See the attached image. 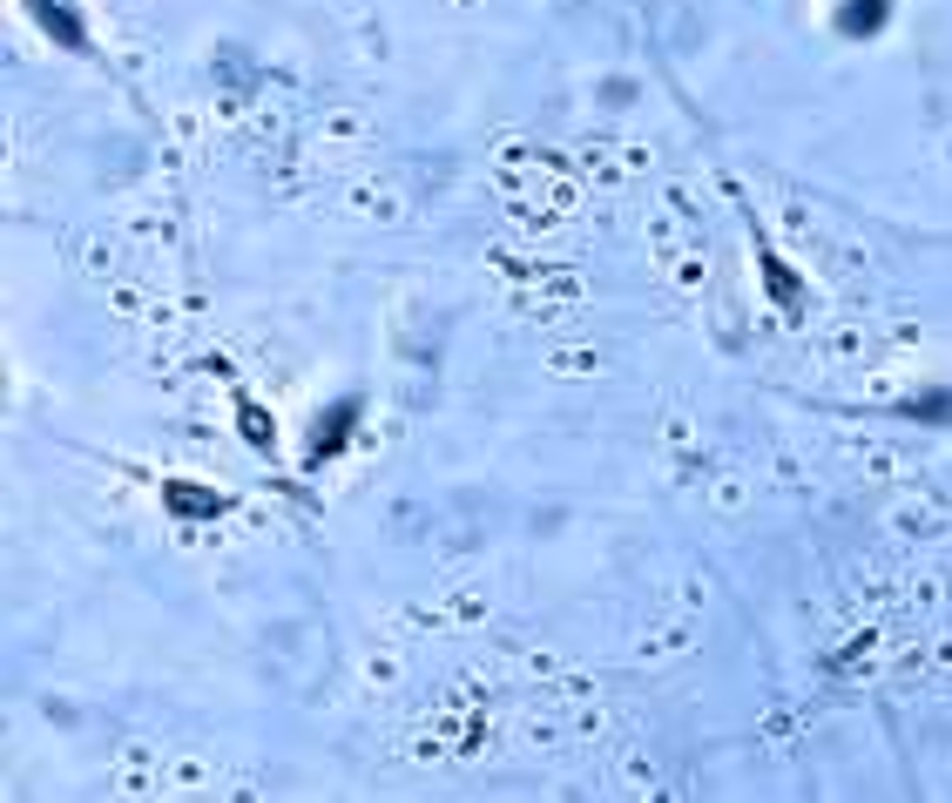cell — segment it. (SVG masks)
Here are the masks:
<instances>
[{
    "label": "cell",
    "instance_id": "1",
    "mask_svg": "<svg viewBox=\"0 0 952 803\" xmlns=\"http://www.w3.org/2000/svg\"><path fill=\"white\" fill-rule=\"evenodd\" d=\"M351 426H359V406H351V398H338V406L317 419V439H311V459H332L345 439H351Z\"/></svg>",
    "mask_w": 952,
    "mask_h": 803
},
{
    "label": "cell",
    "instance_id": "2",
    "mask_svg": "<svg viewBox=\"0 0 952 803\" xmlns=\"http://www.w3.org/2000/svg\"><path fill=\"white\" fill-rule=\"evenodd\" d=\"M27 14H34V21H42V27L55 34V42H61V48H82V42H89V27H82V21H74L68 8H55V0H27Z\"/></svg>",
    "mask_w": 952,
    "mask_h": 803
},
{
    "label": "cell",
    "instance_id": "3",
    "mask_svg": "<svg viewBox=\"0 0 952 803\" xmlns=\"http://www.w3.org/2000/svg\"><path fill=\"white\" fill-rule=\"evenodd\" d=\"M885 14H892V0H845V8H838V27H845V34H871Z\"/></svg>",
    "mask_w": 952,
    "mask_h": 803
},
{
    "label": "cell",
    "instance_id": "4",
    "mask_svg": "<svg viewBox=\"0 0 952 803\" xmlns=\"http://www.w3.org/2000/svg\"><path fill=\"white\" fill-rule=\"evenodd\" d=\"M170 507H176V513H223L217 493H196V487H170Z\"/></svg>",
    "mask_w": 952,
    "mask_h": 803
},
{
    "label": "cell",
    "instance_id": "5",
    "mask_svg": "<svg viewBox=\"0 0 952 803\" xmlns=\"http://www.w3.org/2000/svg\"><path fill=\"white\" fill-rule=\"evenodd\" d=\"M912 412H919V419H952V392H926Z\"/></svg>",
    "mask_w": 952,
    "mask_h": 803
},
{
    "label": "cell",
    "instance_id": "6",
    "mask_svg": "<svg viewBox=\"0 0 952 803\" xmlns=\"http://www.w3.org/2000/svg\"><path fill=\"white\" fill-rule=\"evenodd\" d=\"M244 426H251V446H270V426H264V412H244Z\"/></svg>",
    "mask_w": 952,
    "mask_h": 803
}]
</instances>
